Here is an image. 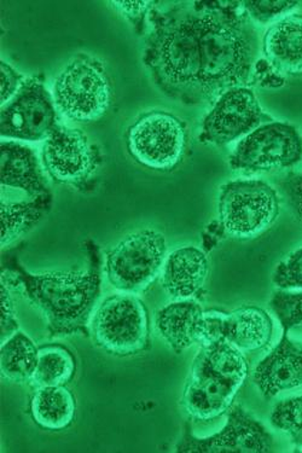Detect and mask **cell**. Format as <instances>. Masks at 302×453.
<instances>
[{"label":"cell","mask_w":302,"mask_h":453,"mask_svg":"<svg viewBox=\"0 0 302 453\" xmlns=\"http://www.w3.org/2000/svg\"><path fill=\"white\" fill-rule=\"evenodd\" d=\"M262 54L281 74H302V16L291 14L272 23L262 39Z\"/></svg>","instance_id":"9a60e30c"},{"label":"cell","mask_w":302,"mask_h":453,"mask_svg":"<svg viewBox=\"0 0 302 453\" xmlns=\"http://www.w3.org/2000/svg\"><path fill=\"white\" fill-rule=\"evenodd\" d=\"M259 104L257 95L245 86L230 88L215 99L202 121V143L227 145L245 137L259 126L271 122Z\"/></svg>","instance_id":"7c38bea8"},{"label":"cell","mask_w":302,"mask_h":453,"mask_svg":"<svg viewBox=\"0 0 302 453\" xmlns=\"http://www.w3.org/2000/svg\"><path fill=\"white\" fill-rule=\"evenodd\" d=\"M228 316L217 310L204 311L198 323L197 343L207 346L228 340Z\"/></svg>","instance_id":"83f0119b"},{"label":"cell","mask_w":302,"mask_h":453,"mask_svg":"<svg viewBox=\"0 0 302 453\" xmlns=\"http://www.w3.org/2000/svg\"><path fill=\"white\" fill-rule=\"evenodd\" d=\"M274 439L265 426L241 405L231 406L224 428L213 435L194 434L190 422L182 428L175 451L181 453H264L272 451Z\"/></svg>","instance_id":"30bf717a"},{"label":"cell","mask_w":302,"mask_h":453,"mask_svg":"<svg viewBox=\"0 0 302 453\" xmlns=\"http://www.w3.org/2000/svg\"><path fill=\"white\" fill-rule=\"evenodd\" d=\"M75 372L76 358L68 347L58 343L39 347L38 363L32 377L36 388L68 385Z\"/></svg>","instance_id":"603a6c76"},{"label":"cell","mask_w":302,"mask_h":453,"mask_svg":"<svg viewBox=\"0 0 302 453\" xmlns=\"http://www.w3.org/2000/svg\"><path fill=\"white\" fill-rule=\"evenodd\" d=\"M192 370L212 373L242 387L247 379L249 365L242 350L224 340L202 346Z\"/></svg>","instance_id":"44dd1931"},{"label":"cell","mask_w":302,"mask_h":453,"mask_svg":"<svg viewBox=\"0 0 302 453\" xmlns=\"http://www.w3.org/2000/svg\"><path fill=\"white\" fill-rule=\"evenodd\" d=\"M119 12L132 23L136 33L142 35L147 29V16L151 14L152 2H112Z\"/></svg>","instance_id":"f546056e"},{"label":"cell","mask_w":302,"mask_h":453,"mask_svg":"<svg viewBox=\"0 0 302 453\" xmlns=\"http://www.w3.org/2000/svg\"><path fill=\"white\" fill-rule=\"evenodd\" d=\"M300 2H244L242 8L247 12L252 21L267 25V23L277 22L278 19L288 16L289 12L297 9Z\"/></svg>","instance_id":"4316f807"},{"label":"cell","mask_w":302,"mask_h":453,"mask_svg":"<svg viewBox=\"0 0 302 453\" xmlns=\"http://www.w3.org/2000/svg\"><path fill=\"white\" fill-rule=\"evenodd\" d=\"M271 423L284 432L297 448H302V395L289 398L275 405Z\"/></svg>","instance_id":"d4e9b609"},{"label":"cell","mask_w":302,"mask_h":453,"mask_svg":"<svg viewBox=\"0 0 302 453\" xmlns=\"http://www.w3.org/2000/svg\"><path fill=\"white\" fill-rule=\"evenodd\" d=\"M272 280L281 289H302V248L278 264Z\"/></svg>","instance_id":"f1b7e54d"},{"label":"cell","mask_w":302,"mask_h":453,"mask_svg":"<svg viewBox=\"0 0 302 453\" xmlns=\"http://www.w3.org/2000/svg\"><path fill=\"white\" fill-rule=\"evenodd\" d=\"M270 307L283 332L302 328V293L275 292Z\"/></svg>","instance_id":"484cf974"},{"label":"cell","mask_w":302,"mask_h":453,"mask_svg":"<svg viewBox=\"0 0 302 453\" xmlns=\"http://www.w3.org/2000/svg\"><path fill=\"white\" fill-rule=\"evenodd\" d=\"M254 383L265 399L302 386V345L283 332L270 355L258 364Z\"/></svg>","instance_id":"4fadbf2b"},{"label":"cell","mask_w":302,"mask_h":453,"mask_svg":"<svg viewBox=\"0 0 302 453\" xmlns=\"http://www.w3.org/2000/svg\"><path fill=\"white\" fill-rule=\"evenodd\" d=\"M18 250L2 257V283L21 294L41 310L48 323L49 339L59 336H89V319L101 296V256L92 241L86 242L89 267L72 273H28L19 260Z\"/></svg>","instance_id":"7a4b0ae2"},{"label":"cell","mask_w":302,"mask_h":453,"mask_svg":"<svg viewBox=\"0 0 302 453\" xmlns=\"http://www.w3.org/2000/svg\"><path fill=\"white\" fill-rule=\"evenodd\" d=\"M274 323L267 311L257 306H244L228 313V342L242 352L264 349L271 342Z\"/></svg>","instance_id":"ffe728a7"},{"label":"cell","mask_w":302,"mask_h":453,"mask_svg":"<svg viewBox=\"0 0 302 453\" xmlns=\"http://www.w3.org/2000/svg\"><path fill=\"white\" fill-rule=\"evenodd\" d=\"M302 160V137L288 122L271 121L242 138L230 157L234 170L270 172Z\"/></svg>","instance_id":"9c48e42d"},{"label":"cell","mask_w":302,"mask_h":453,"mask_svg":"<svg viewBox=\"0 0 302 453\" xmlns=\"http://www.w3.org/2000/svg\"><path fill=\"white\" fill-rule=\"evenodd\" d=\"M2 137L38 142L46 140L58 125L54 98L38 79L23 82L18 94L2 105Z\"/></svg>","instance_id":"8fae6325"},{"label":"cell","mask_w":302,"mask_h":453,"mask_svg":"<svg viewBox=\"0 0 302 453\" xmlns=\"http://www.w3.org/2000/svg\"><path fill=\"white\" fill-rule=\"evenodd\" d=\"M240 388L237 383L192 370L182 395V406L195 421H212L231 409Z\"/></svg>","instance_id":"5bb4252c"},{"label":"cell","mask_w":302,"mask_h":453,"mask_svg":"<svg viewBox=\"0 0 302 453\" xmlns=\"http://www.w3.org/2000/svg\"><path fill=\"white\" fill-rule=\"evenodd\" d=\"M126 143L128 153L143 166L171 171L184 157L187 125L168 111L145 112L129 126Z\"/></svg>","instance_id":"8992f818"},{"label":"cell","mask_w":302,"mask_h":453,"mask_svg":"<svg viewBox=\"0 0 302 453\" xmlns=\"http://www.w3.org/2000/svg\"><path fill=\"white\" fill-rule=\"evenodd\" d=\"M0 82H2L0 101H2V105H4L18 94L19 88L25 81H23L22 75L14 67L2 61V65H0Z\"/></svg>","instance_id":"4dcf8cb0"},{"label":"cell","mask_w":302,"mask_h":453,"mask_svg":"<svg viewBox=\"0 0 302 453\" xmlns=\"http://www.w3.org/2000/svg\"><path fill=\"white\" fill-rule=\"evenodd\" d=\"M2 187L19 188L35 198L52 195L35 151L18 142L2 143Z\"/></svg>","instance_id":"e0dca14e"},{"label":"cell","mask_w":302,"mask_h":453,"mask_svg":"<svg viewBox=\"0 0 302 453\" xmlns=\"http://www.w3.org/2000/svg\"><path fill=\"white\" fill-rule=\"evenodd\" d=\"M280 213V197L270 184L237 180L222 185L219 217L228 234L252 238L267 231Z\"/></svg>","instance_id":"5b68a950"},{"label":"cell","mask_w":302,"mask_h":453,"mask_svg":"<svg viewBox=\"0 0 302 453\" xmlns=\"http://www.w3.org/2000/svg\"><path fill=\"white\" fill-rule=\"evenodd\" d=\"M38 349L23 332L10 336L0 350L3 376L12 382L32 381L38 363Z\"/></svg>","instance_id":"cb8c5ba5"},{"label":"cell","mask_w":302,"mask_h":453,"mask_svg":"<svg viewBox=\"0 0 302 453\" xmlns=\"http://www.w3.org/2000/svg\"><path fill=\"white\" fill-rule=\"evenodd\" d=\"M282 188L289 207L295 216L302 221V173H290L285 177Z\"/></svg>","instance_id":"1f68e13d"},{"label":"cell","mask_w":302,"mask_h":453,"mask_svg":"<svg viewBox=\"0 0 302 453\" xmlns=\"http://www.w3.org/2000/svg\"><path fill=\"white\" fill-rule=\"evenodd\" d=\"M95 345L116 357L151 349L148 310L135 294L115 293L103 301L91 320Z\"/></svg>","instance_id":"3957f363"},{"label":"cell","mask_w":302,"mask_h":453,"mask_svg":"<svg viewBox=\"0 0 302 453\" xmlns=\"http://www.w3.org/2000/svg\"><path fill=\"white\" fill-rule=\"evenodd\" d=\"M166 238L154 230L129 234L107 251L105 273L119 292L138 294L154 282L165 263Z\"/></svg>","instance_id":"52a82bcc"},{"label":"cell","mask_w":302,"mask_h":453,"mask_svg":"<svg viewBox=\"0 0 302 453\" xmlns=\"http://www.w3.org/2000/svg\"><path fill=\"white\" fill-rule=\"evenodd\" d=\"M19 330V322L16 319L14 303L10 296V289L2 283V343L9 336L14 335Z\"/></svg>","instance_id":"d6a6232c"},{"label":"cell","mask_w":302,"mask_h":453,"mask_svg":"<svg viewBox=\"0 0 302 453\" xmlns=\"http://www.w3.org/2000/svg\"><path fill=\"white\" fill-rule=\"evenodd\" d=\"M56 108L78 122L101 119L111 107L112 85L102 62L85 54L76 55L54 86Z\"/></svg>","instance_id":"277c9868"},{"label":"cell","mask_w":302,"mask_h":453,"mask_svg":"<svg viewBox=\"0 0 302 453\" xmlns=\"http://www.w3.org/2000/svg\"><path fill=\"white\" fill-rule=\"evenodd\" d=\"M42 161L56 183L85 190L101 167L102 153L81 130L58 124L45 140Z\"/></svg>","instance_id":"ba28073f"},{"label":"cell","mask_w":302,"mask_h":453,"mask_svg":"<svg viewBox=\"0 0 302 453\" xmlns=\"http://www.w3.org/2000/svg\"><path fill=\"white\" fill-rule=\"evenodd\" d=\"M204 313L200 303L181 300L169 303L156 314V329L175 353L197 343L198 323Z\"/></svg>","instance_id":"ac0fdd59"},{"label":"cell","mask_w":302,"mask_h":453,"mask_svg":"<svg viewBox=\"0 0 302 453\" xmlns=\"http://www.w3.org/2000/svg\"><path fill=\"white\" fill-rule=\"evenodd\" d=\"M208 271L204 251L192 246L179 248L166 260L162 286L172 296L189 299L202 292Z\"/></svg>","instance_id":"2e32d148"},{"label":"cell","mask_w":302,"mask_h":453,"mask_svg":"<svg viewBox=\"0 0 302 453\" xmlns=\"http://www.w3.org/2000/svg\"><path fill=\"white\" fill-rule=\"evenodd\" d=\"M75 411L74 395L66 386L41 387L29 403L33 421L46 431L68 428L74 421Z\"/></svg>","instance_id":"d6986e66"},{"label":"cell","mask_w":302,"mask_h":453,"mask_svg":"<svg viewBox=\"0 0 302 453\" xmlns=\"http://www.w3.org/2000/svg\"><path fill=\"white\" fill-rule=\"evenodd\" d=\"M237 2H194L189 58L200 104H214L230 88H248L254 77L259 36Z\"/></svg>","instance_id":"6da1fadb"},{"label":"cell","mask_w":302,"mask_h":453,"mask_svg":"<svg viewBox=\"0 0 302 453\" xmlns=\"http://www.w3.org/2000/svg\"><path fill=\"white\" fill-rule=\"evenodd\" d=\"M52 207V195L33 198L31 203L2 201V247L14 242L33 229Z\"/></svg>","instance_id":"7402d4cb"}]
</instances>
